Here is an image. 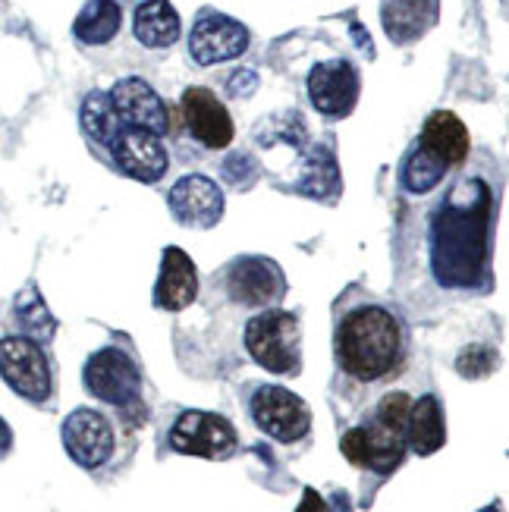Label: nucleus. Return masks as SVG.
Here are the masks:
<instances>
[{"instance_id": "nucleus-1", "label": "nucleus", "mask_w": 509, "mask_h": 512, "mask_svg": "<svg viewBox=\"0 0 509 512\" xmlns=\"http://www.w3.org/2000/svg\"><path fill=\"white\" fill-rule=\"evenodd\" d=\"M491 252V192L478 180L459 183L431 220V271L440 286H475Z\"/></svg>"}, {"instance_id": "nucleus-14", "label": "nucleus", "mask_w": 509, "mask_h": 512, "mask_svg": "<svg viewBox=\"0 0 509 512\" xmlns=\"http://www.w3.org/2000/svg\"><path fill=\"white\" fill-rule=\"evenodd\" d=\"M107 98L114 104L123 126L148 129L154 136H167L170 132V110H167L164 98L154 92L145 79H136V76L120 79L107 92Z\"/></svg>"}, {"instance_id": "nucleus-5", "label": "nucleus", "mask_w": 509, "mask_h": 512, "mask_svg": "<svg viewBox=\"0 0 509 512\" xmlns=\"http://www.w3.org/2000/svg\"><path fill=\"white\" fill-rule=\"evenodd\" d=\"M340 450L352 465H359V469L390 475L403 465L409 447H406L403 431H396V428L384 425V421H378L371 415L365 425H356L343 434Z\"/></svg>"}, {"instance_id": "nucleus-23", "label": "nucleus", "mask_w": 509, "mask_h": 512, "mask_svg": "<svg viewBox=\"0 0 509 512\" xmlns=\"http://www.w3.org/2000/svg\"><path fill=\"white\" fill-rule=\"evenodd\" d=\"M450 173V167L444 161H437L434 154H428L422 145H415L409 154H406V161H403V173H400V180L403 186L412 192V195H425L431 189H437L440 183H444V176Z\"/></svg>"}, {"instance_id": "nucleus-9", "label": "nucleus", "mask_w": 509, "mask_h": 512, "mask_svg": "<svg viewBox=\"0 0 509 512\" xmlns=\"http://www.w3.org/2000/svg\"><path fill=\"white\" fill-rule=\"evenodd\" d=\"M227 293L236 305L274 308L286 296V277L277 261L264 255H246L227 267Z\"/></svg>"}, {"instance_id": "nucleus-10", "label": "nucleus", "mask_w": 509, "mask_h": 512, "mask_svg": "<svg viewBox=\"0 0 509 512\" xmlns=\"http://www.w3.org/2000/svg\"><path fill=\"white\" fill-rule=\"evenodd\" d=\"M249 51V29L227 13H202L189 35V57L198 66L236 60Z\"/></svg>"}, {"instance_id": "nucleus-6", "label": "nucleus", "mask_w": 509, "mask_h": 512, "mask_svg": "<svg viewBox=\"0 0 509 512\" xmlns=\"http://www.w3.org/2000/svg\"><path fill=\"white\" fill-rule=\"evenodd\" d=\"M249 412L258 431L274 437L277 443H296L312 431V409L305 406L302 396L286 387H258Z\"/></svg>"}, {"instance_id": "nucleus-15", "label": "nucleus", "mask_w": 509, "mask_h": 512, "mask_svg": "<svg viewBox=\"0 0 509 512\" xmlns=\"http://www.w3.org/2000/svg\"><path fill=\"white\" fill-rule=\"evenodd\" d=\"M167 205L183 227L208 230L224 217V192H220V186L208 180V176L189 173L180 183H173Z\"/></svg>"}, {"instance_id": "nucleus-7", "label": "nucleus", "mask_w": 509, "mask_h": 512, "mask_svg": "<svg viewBox=\"0 0 509 512\" xmlns=\"http://www.w3.org/2000/svg\"><path fill=\"white\" fill-rule=\"evenodd\" d=\"M0 377L19 393L32 399V403H44L51 399L54 377L44 349L32 337H4L0 340Z\"/></svg>"}, {"instance_id": "nucleus-18", "label": "nucleus", "mask_w": 509, "mask_h": 512, "mask_svg": "<svg viewBox=\"0 0 509 512\" xmlns=\"http://www.w3.org/2000/svg\"><path fill=\"white\" fill-rule=\"evenodd\" d=\"M415 145H422L437 161H444L450 170L469 158V129L450 110H437L422 126V136Z\"/></svg>"}, {"instance_id": "nucleus-19", "label": "nucleus", "mask_w": 509, "mask_h": 512, "mask_svg": "<svg viewBox=\"0 0 509 512\" xmlns=\"http://www.w3.org/2000/svg\"><path fill=\"white\" fill-rule=\"evenodd\" d=\"M447 425H444V409L434 393L412 399L409 409V425H406V447L418 456H431L444 447Z\"/></svg>"}, {"instance_id": "nucleus-24", "label": "nucleus", "mask_w": 509, "mask_h": 512, "mask_svg": "<svg viewBox=\"0 0 509 512\" xmlns=\"http://www.w3.org/2000/svg\"><path fill=\"white\" fill-rule=\"evenodd\" d=\"M79 120H82V132L92 142H98V145H110V139L117 136V129L123 126L120 123V117H117V110H114V104H110V98H107V92H92L85 101H82V114H79Z\"/></svg>"}, {"instance_id": "nucleus-16", "label": "nucleus", "mask_w": 509, "mask_h": 512, "mask_svg": "<svg viewBox=\"0 0 509 512\" xmlns=\"http://www.w3.org/2000/svg\"><path fill=\"white\" fill-rule=\"evenodd\" d=\"M183 117H186V129L189 136L205 145V148H227L233 142V120L230 110L224 107L211 88H186L183 92Z\"/></svg>"}, {"instance_id": "nucleus-25", "label": "nucleus", "mask_w": 509, "mask_h": 512, "mask_svg": "<svg viewBox=\"0 0 509 512\" xmlns=\"http://www.w3.org/2000/svg\"><path fill=\"white\" fill-rule=\"evenodd\" d=\"M16 318H19V324L26 327V333H32V340L38 343H44V340H51L54 337V318H51V311H48V305L41 302V296L35 293V286H26L19 293V299H16Z\"/></svg>"}, {"instance_id": "nucleus-3", "label": "nucleus", "mask_w": 509, "mask_h": 512, "mask_svg": "<svg viewBox=\"0 0 509 512\" xmlns=\"http://www.w3.org/2000/svg\"><path fill=\"white\" fill-rule=\"evenodd\" d=\"M246 349L271 374H299L302 368V327L293 311L264 308L246 324Z\"/></svg>"}, {"instance_id": "nucleus-22", "label": "nucleus", "mask_w": 509, "mask_h": 512, "mask_svg": "<svg viewBox=\"0 0 509 512\" xmlns=\"http://www.w3.org/2000/svg\"><path fill=\"white\" fill-rule=\"evenodd\" d=\"M123 26V10H120V0H88L82 7V13L73 22V35L82 44H107L114 41L117 32Z\"/></svg>"}, {"instance_id": "nucleus-27", "label": "nucleus", "mask_w": 509, "mask_h": 512, "mask_svg": "<svg viewBox=\"0 0 509 512\" xmlns=\"http://www.w3.org/2000/svg\"><path fill=\"white\" fill-rule=\"evenodd\" d=\"M10 447H13V431H10L7 421L0 418V459H4V456L10 453Z\"/></svg>"}, {"instance_id": "nucleus-11", "label": "nucleus", "mask_w": 509, "mask_h": 512, "mask_svg": "<svg viewBox=\"0 0 509 512\" xmlns=\"http://www.w3.org/2000/svg\"><path fill=\"white\" fill-rule=\"evenodd\" d=\"M107 148L114 154V164L129 176V180L158 183L170 167V154H167L161 136H154L148 129L120 126Z\"/></svg>"}, {"instance_id": "nucleus-21", "label": "nucleus", "mask_w": 509, "mask_h": 512, "mask_svg": "<svg viewBox=\"0 0 509 512\" xmlns=\"http://www.w3.org/2000/svg\"><path fill=\"white\" fill-rule=\"evenodd\" d=\"M381 19L396 44H409L437 19V0H384Z\"/></svg>"}, {"instance_id": "nucleus-26", "label": "nucleus", "mask_w": 509, "mask_h": 512, "mask_svg": "<svg viewBox=\"0 0 509 512\" xmlns=\"http://www.w3.org/2000/svg\"><path fill=\"white\" fill-rule=\"evenodd\" d=\"M324 183H327L330 192H337V189H340L337 161H334V154H330V151H315V154H312V161L305 164V176H302L299 189H302L305 195H321V192H324Z\"/></svg>"}, {"instance_id": "nucleus-13", "label": "nucleus", "mask_w": 509, "mask_h": 512, "mask_svg": "<svg viewBox=\"0 0 509 512\" xmlns=\"http://www.w3.org/2000/svg\"><path fill=\"white\" fill-rule=\"evenodd\" d=\"M63 447L82 469H101L114 456V428L95 409H76L63 421Z\"/></svg>"}, {"instance_id": "nucleus-8", "label": "nucleus", "mask_w": 509, "mask_h": 512, "mask_svg": "<svg viewBox=\"0 0 509 512\" xmlns=\"http://www.w3.org/2000/svg\"><path fill=\"white\" fill-rule=\"evenodd\" d=\"M170 447L183 456L230 459L236 453V428L224 415L183 412L170 428Z\"/></svg>"}, {"instance_id": "nucleus-17", "label": "nucleus", "mask_w": 509, "mask_h": 512, "mask_svg": "<svg viewBox=\"0 0 509 512\" xmlns=\"http://www.w3.org/2000/svg\"><path fill=\"white\" fill-rule=\"evenodd\" d=\"M198 296V274L195 264L183 249H164L161 258V277L154 283V305L164 311H183L186 305H192Z\"/></svg>"}, {"instance_id": "nucleus-12", "label": "nucleus", "mask_w": 509, "mask_h": 512, "mask_svg": "<svg viewBox=\"0 0 509 512\" xmlns=\"http://www.w3.org/2000/svg\"><path fill=\"white\" fill-rule=\"evenodd\" d=\"M308 98L330 120L352 114L359 101V73L349 60H324L308 73Z\"/></svg>"}, {"instance_id": "nucleus-4", "label": "nucleus", "mask_w": 509, "mask_h": 512, "mask_svg": "<svg viewBox=\"0 0 509 512\" xmlns=\"http://www.w3.org/2000/svg\"><path fill=\"white\" fill-rule=\"evenodd\" d=\"M85 390L114 409H132L142 403V371L129 352L107 346L85 362Z\"/></svg>"}, {"instance_id": "nucleus-2", "label": "nucleus", "mask_w": 509, "mask_h": 512, "mask_svg": "<svg viewBox=\"0 0 509 512\" xmlns=\"http://www.w3.org/2000/svg\"><path fill=\"white\" fill-rule=\"evenodd\" d=\"M337 362L359 384H378L400 371L406 355V330L384 305H359L337 324Z\"/></svg>"}, {"instance_id": "nucleus-20", "label": "nucleus", "mask_w": 509, "mask_h": 512, "mask_svg": "<svg viewBox=\"0 0 509 512\" xmlns=\"http://www.w3.org/2000/svg\"><path fill=\"white\" fill-rule=\"evenodd\" d=\"M132 32L151 51L170 48L180 38V13L173 10L170 0H145L132 16Z\"/></svg>"}]
</instances>
